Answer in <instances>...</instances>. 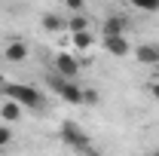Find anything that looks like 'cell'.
<instances>
[{
  "label": "cell",
  "mask_w": 159,
  "mask_h": 156,
  "mask_svg": "<svg viewBox=\"0 0 159 156\" xmlns=\"http://www.w3.org/2000/svg\"><path fill=\"white\" fill-rule=\"evenodd\" d=\"M58 138L70 147V150H77V153H86L92 144H89V135H86V129L83 126H77V122H61V132H58Z\"/></svg>",
  "instance_id": "cell-2"
},
{
  "label": "cell",
  "mask_w": 159,
  "mask_h": 156,
  "mask_svg": "<svg viewBox=\"0 0 159 156\" xmlns=\"http://www.w3.org/2000/svg\"><path fill=\"white\" fill-rule=\"evenodd\" d=\"M64 6H67V9L74 12V16H80V12L86 9V0H64Z\"/></svg>",
  "instance_id": "cell-14"
},
{
  "label": "cell",
  "mask_w": 159,
  "mask_h": 156,
  "mask_svg": "<svg viewBox=\"0 0 159 156\" xmlns=\"http://www.w3.org/2000/svg\"><path fill=\"white\" fill-rule=\"evenodd\" d=\"M3 92H6L9 101H16L21 107H31V110H37L40 104H43V95H40L34 86H25V83H6Z\"/></svg>",
  "instance_id": "cell-1"
},
{
  "label": "cell",
  "mask_w": 159,
  "mask_h": 156,
  "mask_svg": "<svg viewBox=\"0 0 159 156\" xmlns=\"http://www.w3.org/2000/svg\"><path fill=\"white\" fill-rule=\"evenodd\" d=\"M129 25H132V21H129V16H107V19H104V25H101V31H104V37H125V34H129Z\"/></svg>",
  "instance_id": "cell-5"
},
{
  "label": "cell",
  "mask_w": 159,
  "mask_h": 156,
  "mask_svg": "<svg viewBox=\"0 0 159 156\" xmlns=\"http://www.w3.org/2000/svg\"><path fill=\"white\" fill-rule=\"evenodd\" d=\"M49 86L55 89V95H58L61 101H67V104H83V89H80L74 80H64V77H58V74H52V77H49Z\"/></svg>",
  "instance_id": "cell-3"
},
{
  "label": "cell",
  "mask_w": 159,
  "mask_h": 156,
  "mask_svg": "<svg viewBox=\"0 0 159 156\" xmlns=\"http://www.w3.org/2000/svg\"><path fill=\"white\" fill-rule=\"evenodd\" d=\"M0 117L6 119V122H16V119L21 117V104H16V101H3V107H0Z\"/></svg>",
  "instance_id": "cell-10"
},
{
  "label": "cell",
  "mask_w": 159,
  "mask_h": 156,
  "mask_svg": "<svg viewBox=\"0 0 159 156\" xmlns=\"http://www.w3.org/2000/svg\"><path fill=\"white\" fill-rule=\"evenodd\" d=\"M147 89H150V95H153V98H156V101H159V80H156V83H150Z\"/></svg>",
  "instance_id": "cell-17"
},
{
  "label": "cell",
  "mask_w": 159,
  "mask_h": 156,
  "mask_svg": "<svg viewBox=\"0 0 159 156\" xmlns=\"http://www.w3.org/2000/svg\"><path fill=\"white\" fill-rule=\"evenodd\" d=\"M3 86H6V80H3V74H0V89H3Z\"/></svg>",
  "instance_id": "cell-19"
},
{
  "label": "cell",
  "mask_w": 159,
  "mask_h": 156,
  "mask_svg": "<svg viewBox=\"0 0 159 156\" xmlns=\"http://www.w3.org/2000/svg\"><path fill=\"white\" fill-rule=\"evenodd\" d=\"M40 25H43V31H49V34H58V31L67 28V21L61 19V16H55V12H46V16L40 19Z\"/></svg>",
  "instance_id": "cell-9"
},
{
  "label": "cell",
  "mask_w": 159,
  "mask_h": 156,
  "mask_svg": "<svg viewBox=\"0 0 159 156\" xmlns=\"http://www.w3.org/2000/svg\"><path fill=\"white\" fill-rule=\"evenodd\" d=\"M101 43H104V49H107L113 58H122V55H129V49H132L129 37H104Z\"/></svg>",
  "instance_id": "cell-7"
},
{
  "label": "cell",
  "mask_w": 159,
  "mask_h": 156,
  "mask_svg": "<svg viewBox=\"0 0 159 156\" xmlns=\"http://www.w3.org/2000/svg\"><path fill=\"white\" fill-rule=\"evenodd\" d=\"M12 141V132H9V126H0V147H6Z\"/></svg>",
  "instance_id": "cell-15"
},
{
  "label": "cell",
  "mask_w": 159,
  "mask_h": 156,
  "mask_svg": "<svg viewBox=\"0 0 159 156\" xmlns=\"http://www.w3.org/2000/svg\"><path fill=\"white\" fill-rule=\"evenodd\" d=\"M74 46H77V49H89V46H92V34H89V31L74 34Z\"/></svg>",
  "instance_id": "cell-13"
},
{
  "label": "cell",
  "mask_w": 159,
  "mask_h": 156,
  "mask_svg": "<svg viewBox=\"0 0 159 156\" xmlns=\"http://www.w3.org/2000/svg\"><path fill=\"white\" fill-rule=\"evenodd\" d=\"M28 52H31V49H28V43L16 37V40H9V43H6V49H3V58L9 61V64H19V61L28 58Z\"/></svg>",
  "instance_id": "cell-6"
},
{
  "label": "cell",
  "mask_w": 159,
  "mask_h": 156,
  "mask_svg": "<svg viewBox=\"0 0 159 156\" xmlns=\"http://www.w3.org/2000/svg\"><path fill=\"white\" fill-rule=\"evenodd\" d=\"M98 101V92L95 89H83V104H95Z\"/></svg>",
  "instance_id": "cell-16"
},
{
  "label": "cell",
  "mask_w": 159,
  "mask_h": 156,
  "mask_svg": "<svg viewBox=\"0 0 159 156\" xmlns=\"http://www.w3.org/2000/svg\"><path fill=\"white\" fill-rule=\"evenodd\" d=\"M135 58H138V64H159V46L141 43L138 49H135Z\"/></svg>",
  "instance_id": "cell-8"
},
{
  "label": "cell",
  "mask_w": 159,
  "mask_h": 156,
  "mask_svg": "<svg viewBox=\"0 0 159 156\" xmlns=\"http://www.w3.org/2000/svg\"><path fill=\"white\" fill-rule=\"evenodd\" d=\"M67 28H70V34H80V31H89V19H86L83 12H80V16H70Z\"/></svg>",
  "instance_id": "cell-11"
},
{
  "label": "cell",
  "mask_w": 159,
  "mask_h": 156,
  "mask_svg": "<svg viewBox=\"0 0 159 156\" xmlns=\"http://www.w3.org/2000/svg\"><path fill=\"white\" fill-rule=\"evenodd\" d=\"M52 67H55V74H58V77H64V80H77L83 64H80L74 55H67V52H58V55L52 58Z\"/></svg>",
  "instance_id": "cell-4"
},
{
  "label": "cell",
  "mask_w": 159,
  "mask_h": 156,
  "mask_svg": "<svg viewBox=\"0 0 159 156\" xmlns=\"http://www.w3.org/2000/svg\"><path fill=\"white\" fill-rule=\"evenodd\" d=\"M153 156H159V153H153Z\"/></svg>",
  "instance_id": "cell-20"
},
{
  "label": "cell",
  "mask_w": 159,
  "mask_h": 156,
  "mask_svg": "<svg viewBox=\"0 0 159 156\" xmlns=\"http://www.w3.org/2000/svg\"><path fill=\"white\" fill-rule=\"evenodd\" d=\"M83 156H104V153H98V150H92V147H89V150H86Z\"/></svg>",
  "instance_id": "cell-18"
},
{
  "label": "cell",
  "mask_w": 159,
  "mask_h": 156,
  "mask_svg": "<svg viewBox=\"0 0 159 156\" xmlns=\"http://www.w3.org/2000/svg\"><path fill=\"white\" fill-rule=\"evenodd\" d=\"M135 9H144V12H159V0H129Z\"/></svg>",
  "instance_id": "cell-12"
}]
</instances>
